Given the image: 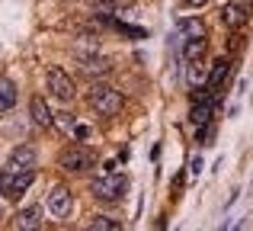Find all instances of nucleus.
Listing matches in <instances>:
<instances>
[{
	"instance_id": "obj_20",
	"label": "nucleus",
	"mask_w": 253,
	"mask_h": 231,
	"mask_svg": "<svg viewBox=\"0 0 253 231\" xmlns=\"http://www.w3.org/2000/svg\"><path fill=\"white\" fill-rule=\"evenodd\" d=\"M202 167H205L202 157H192V174H202Z\"/></svg>"
},
{
	"instance_id": "obj_4",
	"label": "nucleus",
	"mask_w": 253,
	"mask_h": 231,
	"mask_svg": "<svg viewBox=\"0 0 253 231\" xmlns=\"http://www.w3.org/2000/svg\"><path fill=\"white\" fill-rule=\"evenodd\" d=\"M93 164H96V157H93L86 148H81V144H71V148H64L61 154H58V167L68 170V174H84V170H90Z\"/></svg>"
},
{
	"instance_id": "obj_19",
	"label": "nucleus",
	"mask_w": 253,
	"mask_h": 231,
	"mask_svg": "<svg viewBox=\"0 0 253 231\" xmlns=\"http://www.w3.org/2000/svg\"><path fill=\"white\" fill-rule=\"evenodd\" d=\"M196 141H199V144H211V122H209V125H199Z\"/></svg>"
},
{
	"instance_id": "obj_13",
	"label": "nucleus",
	"mask_w": 253,
	"mask_h": 231,
	"mask_svg": "<svg viewBox=\"0 0 253 231\" xmlns=\"http://www.w3.org/2000/svg\"><path fill=\"white\" fill-rule=\"evenodd\" d=\"M13 106H16V87H13V81L0 77V113H10Z\"/></svg>"
},
{
	"instance_id": "obj_18",
	"label": "nucleus",
	"mask_w": 253,
	"mask_h": 231,
	"mask_svg": "<svg viewBox=\"0 0 253 231\" xmlns=\"http://www.w3.org/2000/svg\"><path fill=\"white\" fill-rule=\"evenodd\" d=\"M58 122H61V129L68 132V135H77V129H81V122H77L71 113H58Z\"/></svg>"
},
{
	"instance_id": "obj_10",
	"label": "nucleus",
	"mask_w": 253,
	"mask_h": 231,
	"mask_svg": "<svg viewBox=\"0 0 253 231\" xmlns=\"http://www.w3.org/2000/svg\"><path fill=\"white\" fill-rule=\"evenodd\" d=\"M228 74H231V61L228 58H218L215 64H211L209 71V81H205V90H211V93H218V90L228 84Z\"/></svg>"
},
{
	"instance_id": "obj_5",
	"label": "nucleus",
	"mask_w": 253,
	"mask_h": 231,
	"mask_svg": "<svg viewBox=\"0 0 253 231\" xmlns=\"http://www.w3.org/2000/svg\"><path fill=\"white\" fill-rule=\"evenodd\" d=\"M48 90H51V96H58V100H64V103L74 100V93H77L74 77L64 68H48Z\"/></svg>"
},
{
	"instance_id": "obj_6",
	"label": "nucleus",
	"mask_w": 253,
	"mask_h": 231,
	"mask_svg": "<svg viewBox=\"0 0 253 231\" xmlns=\"http://www.w3.org/2000/svg\"><path fill=\"white\" fill-rule=\"evenodd\" d=\"M247 19H250V3L247 0H234V3L221 6V23L228 26V29H241V26H247Z\"/></svg>"
},
{
	"instance_id": "obj_11",
	"label": "nucleus",
	"mask_w": 253,
	"mask_h": 231,
	"mask_svg": "<svg viewBox=\"0 0 253 231\" xmlns=\"http://www.w3.org/2000/svg\"><path fill=\"white\" fill-rule=\"evenodd\" d=\"M16 231H42V212L36 206H26L16 212Z\"/></svg>"
},
{
	"instance_id": "obj_16",
	"label": "nucleus",
	"mask_w": 253,
	"mask_h": 231,
	"mask_svg": "<svg viewBox=\"0 0 253 231\" xmlns=\"http://www.w3.org/2000/svg\"><path fill=\"white\" fill-rule=\"evenodd\" d=\"M205 81H209V74H202V68L192 61V64H189V87H192V90H202Z\"/></svg>"
},
{
	"instance_id": "obj_7",
	"label": "nucleus",
	"mask_w": 253,
	"mask_h": 231,
	"mask_svg": "<svg viewBox=\"0 0 253 231\" xmlns=\"http://www.w3.org/2000/svg\"><path fill=\"white\" fill-rule=\"evenodd\" d=\"M77 64H81L84 74H99V77L112 71V61L103 58V55H96V51H77Z\"/></svg>"
},
{
	"instance_id": "obj_3",
	"label": "nucleus",
	"mask_w": 253,
	"mask_h": 231,
	"mask_svg": "<svg viewBox=\"0 0 253 231\" xmlns=\"http://www.w3.org/2000/svg\"><path fill=\"white\" fill-rule=\"evenodd\" d=\"M26 170H36V151H32L29 144H19V148H13L10 161H6L3 170H0V186L10 183L16 174H26Z\"/></svg>"
},
{
	"instance_id": "obj_15",
	"label": "nucleus",
	"mask_w": 253,
	"mask_h": 231,
	"mask_svg": "<svg viewBox=\"0 0 253 231\" xmlns=\"http://www.w3.org/2000/svg\"><path fill=\"white\" fill-rule=\"evenodd\" d=\"M93 231H122V222L112 219V215H93Z\"/></svg>"
},
{
	"instance_id": "obj_12",
	"label": "nucleus",
	"mask_w": 253,
	"mask_h": 231,
	"mask_svg": "<svg viewBox=\"0 0 253 231\" xmlns=\"http://www.w3.org/2000/svg\"><path fill=\"white\" fill-rule=\"evenodd\" d=\"M176 32L183 39H205V23H202V19L186 16V19H179V23H176Z\"/></svg>"
},
{
	"instance_id": "obj_8",
	"label": "nucleus",
	"mask_w": 253,
	"mask_h": 231,
	"mask_svg": "<svg viewBox=\"0 0 253 231\" xmlns=\"http://www.w3.org/2000/svg\"><path fill=\"white\" fill-rule=\"evenodd\" d=\"M71 206H74V196H71L68 186H55L48 193V212L55 215V219H64V215L71 212Z\"/></svg>"
},
{
	"instance_id": "obj_14",
	"label": "nucleus",
	"mask_w": 253,
	"mask_h": 231,
	"mask_svg": "<svg viewBox=\"0 0 253 231\" xmlns=\"http://www.w3.org/2000/svg\"><path fill=\"white\" fill-rule=\"evenodd\" d=\"M205 55V39H186L183 42V61H202Z\"/></svg>"
},
{
	"instance_id": "obj_1",
	"label": "nucleus",
	"mask_w": 253,
	"mask_h": 231,
	"mask_svg": "<svg viewBox=\"0 0 253 231\" xmlns=\"http://www.w3.org/2000/svg\"><path fill=\"white\" fill-rule=\"evenodd\" d=\"M86 103H90L99 116H119L122 106H125L122 93H119L116 87H109V84H93V87L86 90Z\"/></svg>"
},
{
	"instance_id": "obj_17",
	"label": "nucleus",
	"mask_w": 253,
	"mask_h": 231,
	"mask_svg": "<svg viewBox=\"0 0 253 231\" xmlns=\"http://www.w3.org/2000/svg\"><path fill=\"white\" fill-rule=\"evenodd\" d=\"M119 32H125V36L131 39H148V29H141V26H128V23H112Z\"/></svg>"
},
{
	"instance_id": "obj_9",
	"label": "nucleus",
	"mask_w": 253,
	"mask_h": 231,
	"mask_svg": "<svg viewBox=\"0 0 253 231\" xmlns=\"http://www.w3.org/2000/svg\"><path fill=\"white\" fill-rule=\"evenodd\" d=\"M29 113H32V122H36V125H42V129H51V125L58 122V116L48 109L45 96H32V100H29Z\"/></svg>"
},
{
	"instance_id": "obj_2",
	"label": "nucleus",
	"mask_w": 253,
	"mask_h": 231,
	"mask_svg": "<svg viewBox=\"0 0 253 231\" xmlns=\"http://www.w3.org/2000/svg\"><path fill=\"white\" fill-rule=\"evenodd\" d=\"M90 193L96 196V199H103V202H116V199H122L125 193H128V180H125L122 174H99V177H93L90 180Z\"/></svg>"
},
{
	"instance_id": "obj_22",
	"label": "nucleus",
	"mask_w": 253,
	"mask_h": 231,
	"mask_svg": "<svg viewBox=\"0 0 253 231\" xmlns=\"http://www.w3.org/2000/svg\"><path fill=\"white\" fill-rule=\"evenodd\" d=\"M241 228H244V222H237V225H234V231H241Z\"/></svg>"
},
{
	"instance_id": "obj_21",
	"label": "nucleus",
	"mask_w": 253,
	"mask_h": 231,
	"mask_svg": "<svg viewBox=\"0 0 253 231\" xmlns=\"http://www.w3.org/2000/svg\"><path fill=\"white\" fill-rule=\"evenodd\" d=\"M186 3H189V6H205L209 0H186Z\"/></svg>"
}]
</instances>
